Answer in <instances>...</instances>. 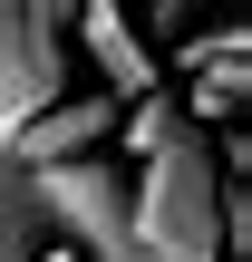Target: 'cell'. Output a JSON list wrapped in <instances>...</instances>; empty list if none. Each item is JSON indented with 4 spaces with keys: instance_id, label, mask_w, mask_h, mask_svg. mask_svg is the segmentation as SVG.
Segmentation results:
<instances>
[{
    "instance_id": "4",
    "label": "cell",
    "mask_w": 252,
    "mask_h": 262,
    "mask_svg": "<svg viewBox=\"0 0 252 262\" xmlns=\"http://www.w3.org/2000/svg\"><path fill=\"white\" fill-rule=\"evenodd\" d=\"M107 136H117V97H49L39 117H19L0 136V156L10 165H68V156H97Z\"/></svg>"
},
{
    "instance_id": "2",
    "label": "cell",
    "mask_w": 252,
    "mask_h": 262,
    "mask_svg": "<svg viewBox=\"0 0 252 262\" xmlns=\"http://www.w3.org/2000/svg\"><path fill=\"white\" fill-rule=\"evenodd\" d=\"M175 68L194 78V97H175L194 126H243V78H252V29L243 19L185 29V39H175Z\"/></svg>"
},
{
    "instance_id": "5",
    "label": "cell",
    "mask_w": 252,
    "mask_h": 262,
    "mask_svg": "<svg viewBox=\"0 0 252 262\" xmlns=\"http://www.w3.org/2000/svg\"><path fill=\"white\" fill-rule=\"evenodd\" d=\"M68 29H78V49H87V58H97V78H107L97 97L136 107V97L155 88V49H146V29H136V10H126V0H78V19H68Z\"/></svg>"
},
{
    "instance_id": "6",
    "label": "cell",
    "mask_w": 252,
    "mask_h": 262,
    "mask_svg": "<svg viewBox=\"0 0 252 262\" xmlns=\"http://www.w3.org/2000/svg\"><path fill=\"white\" fill-rule=\"evenodd\" d=\"M49 233H39V204H29V165L0 156V262H39Z\"/></svg>"
},
{
    "instance_id": "3",
    "label": "cell",
    "mask_w": 252,
    "mask_h": 262,
    "mask_svg": "<svg viewBox=\"0 0 252 262\" xmlns=\"http://www.w3.org/2000/svg\"><path fill=\"white\" fill-rule=\"evenodd\" d=\"M49 97H68V39H39L19 19V0H0V136L19 117H39Z\"/></svg>"
},
{
    "instance_id": "8",
    "label": "cell",
    "mask_w": 252,
    "mask_h": 262,
    "mask_svg": "<svg viewBox=\"0 0 252 262\" xmlns=\"http://www.w3.org/2000/svg\"><path fill=\"white\" fill-rule=\"evenodd\" d=\"M146 19H155V29H175V39H185V29H194V19H204V0H146Z\"/></svg>"
},
{
    "instance_id": "1",
    "label": "cell",
    "mask_w": 252,
    "mask_h": 262,
    "mask_svg": "<svg viewBox=\"0 0 252 262\" xmlns=\"http://www.w3.org/2000/svg\"><path fill=\"white\" fill-rule=\"evenodd\" d=\"M126 233L146 262H223V156L214 136L165 97L146 88L136 117H126Z\"/></svg>"
},
{
    "instance_id": "7",
    "label": "cell",
    "mask_w": 252,
    "mask_h": 262,
    "mask_svg": "<svg viewBox=\"0 0 252 262\" xmlns=\"http://www.w3.org/2000/svg\"><path fill=\"white\" fill-rule=\"evenodd\" d=\"M19 19H29L39 39H68V19H78V0H19Z\"/></svg>"
}]
</instances>
